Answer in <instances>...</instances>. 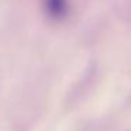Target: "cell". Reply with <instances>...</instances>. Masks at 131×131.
Listing matches in <instances>:
<instances>
[{"mask_svg":"<svg viewBox=\"0 0 131 131\" xmlns=\"http://www.w3.org/2000/svg\"><path fill=\"white\" fill-rule=\"evenodd\" d=\"M44 10L54 20H62L69 12L68 0H44Z\"/></svg>","mask_w":131,"mask_h":131,"instance_id":"obj_1","label":"cell"}]
</instances>
